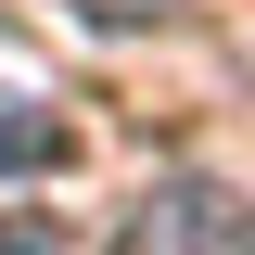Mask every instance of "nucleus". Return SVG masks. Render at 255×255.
<instances>
[{
  "mask_svg": "<svg viewBox=\"0 0 255 255\" xmlns=\"http://www.w3.org/2000/svg\"><path fill=\"white\" fill-rule=\"evenodd\" d=\"M128 255H243V204L217 179H166L140 204V230H128Z\"/></svg>",
  "mask_w": 255,
  "mask_h": 255,
  "instance_id": "f257e3e1",
  "label": "nucleus"
},
{
  "mask_svg": "<svg viewBox=\"0 0 255 255\" xmlns=\"http://www.w3.org/2000/svg\"><path fill=\"white\" fill-rule=\"evenodd\" d=\"M64 153H77V128H64L51 102H26V90H0V179H51Z\"/></svg>",
  "mask_w": 255,
  "mask_h": 255,
  "instance_id": "f03ea898",
  "label": "nucleus"
},
{
  "mask_svg": "<svg viewBox=\"0 0 255 255\" xmlns=\"http://www.w3.org/2000/svg\"><path fill=\"white\" fill-rule=\"evenodd\" d=\"M64 13H77V26H102V38H128V26H166L179 0H64Z\"/></svg>",
  "mask_w": 255,
  "mask_h": 255,
  "instance_id": "7ed1b4c3",
  "label": "nucleus"
}]
</instances>
